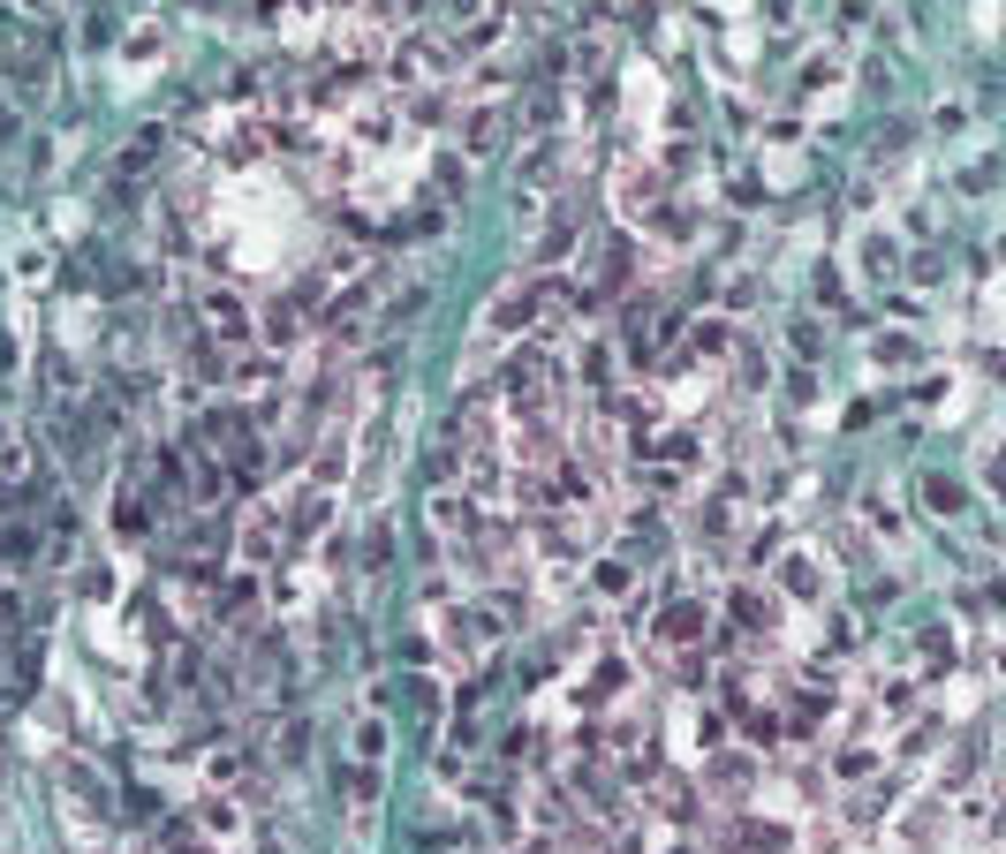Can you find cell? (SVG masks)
I'll return each mask as SVG.
<instances>
[{"mask_svg": "<svg viewBox=\"0 0 1006 854\" xmlns=\"http://www.w3.org/2000/svg\"><path fill=\"white\" fill-rule=\"evenodd\" d=\"M0 485H30V447L23 439H0Z\"/></svg>", "mask_w": 1006, "mask_h": 854, "instance_id": "cell-8", "label": "cell"}, {"mask_svg": "<svg viewBox=\"0 0 1006 854\" xmlns=\"http://www.w3.org/2000/svg\"><path fill=\"white\" fill-rule=\"evenodd\" d=\"M726 840H734V854H780L787 847V832H780V825H757V817H742Z\"/></svg>", "mask_w": 1006, "mask_h": 854, "instance_id": "cell-5", "label": "cell"}, {"mask_svg": "<svg viewBox=\"0 0 1006 854\" xmlns=\"http://www.w3.org/2000/svg\"><path fill=\"white\" fill-rule=\"evenodd\" d=\"M734 620H742V628H765L772 613H765V598H757V590H742V598H734Z\"/></svg>", "mask_w": 1006, "mask_h": 854, "instance_id": "cell-10", "label": "cell"}, {"mask_svg": "<svg viewBox=\"0 0 1006 854\" xmlns=\"http://www.w3.org/2000/svg\"><path fill=\"white\" fill-rule=\"evenodd\" d=\"M651 636H659V643H696V636H704V605H696V598L667 605V613L651 620Z\"/></svg>", "mask_w": 1006, "mask_h": 854, "instance_id": "cell-3", "label": "cell"}, {"mask_svg": "<svg viewBox=\"0 0 1006 854\" xmlns=\"http://www.w3.org/2000/svg\"><path fill=\"white\" fill-rule=\"evenodd\" d=\"M160 854H204V832L189 817H174V825H160Z\"/></svg>", "mask_w": 1006, "mask_h": 854, "instance_id": "cell-7", "label": "cell"}, {"mask_svg": "<svg viewBox=\"0 0 1006 854\" xmlns=\"http://www.w3.org/2000/svg\"><path fill=\"white\" fill-rule=\"evenodd\" d=\"M530 318H545V288H507L500 311H493L485 326H493V334H522Z\"/></svg>", "mask_w": 1006, "mask_h": 854, "instance_id": "cell-2", "label": "cell"}, {"mask_svg": "<svg viewBox=\"0 0 1006 854\" xmlns=\"http://www.w3.org/2000/svg\"><path fill=\"white\" fill-rule=\"evenodd\" d=\"M197 447L220 462V477H250L258 469V431H250V416L243 409H220V416H204V431H197Z\"/></svg>", "mask_w": 1006, "mask_h": 854, "instance_id": "cell-1", "label": "cell"}, {"mask_svg": "<svg viewBox=\"0 0 1006 854\" xmlns=\"http://www.w3.org/2000/svg\"><path fill=\"white\" fill-rule=\"evenodd\" d=\"M923 500H931L939 514H961V492H954L946 477H923Z\"/></svg>", "mask_w": 1006, "mask_h": 854, "instance_id": "cell-9", "label": "cell"}, {"mask_svg": "<svg viewBox=\"0 0 1006 854\" xmlns=\"http://www.w3.org/2000/svg\"><path fill=\"white\" fill-rule=\"evenodd\" d=\"M992 477H999V492H1006V454H992Z\"/></svg>", "mask_w": 1006, "mask_h": 854, "instance_id": "cell-11", "label": "cell"}, {"mask_svg": "<svg viewBox=\"0 0 1006 854\" xmlns=\"http://www.w3.org/2000/svg\"><path fill=\"white\" fill-rule=\"evenodd\" d=\"M303 326H311V303H303V296H281V303L265 311V334H273V341H296Z\"/></svg>", "mask_w": 1006, "mask_h": 854, "instance_id": "cell-6", "label": "cell"}, {"mask_svg": "<svg viewBox=\"0 0 1006 854\" xmlns=\"http://www.w3.org/2000/svg\"><path fill=\"white\" fill-rule=\"evenodd\" d=\"M204 326H212V341L227 348V341H243V334H250V311H243L235 296H212V303H204Z\"/></svg>", "mask_w": 1006, "mask_h": 854, "instance_id": "cell-4", "label": "cell"}]
</instances>
